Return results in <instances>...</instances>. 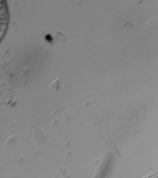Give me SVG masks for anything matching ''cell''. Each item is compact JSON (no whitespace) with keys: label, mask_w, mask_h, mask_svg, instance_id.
Instances as JSON below:
<instances>
[{"label":"cell","mask_w":158,"mask_h":178,"mask_svg":"<svg viewBox=\"0 0 158 178\" xmlns=\"http://www.w3.org/2000/svg\"><path fill=\"white\" fill-rule=\"evenodd\" d=\"M34 137L38 142L42 143L45 141L46 136L44 134L42 128L40 127H36L34 130Z\"/></svg>","instance_id":"6da1fadb"},{"label":"cell","mask_w":158,"mask_h":178,"mask_svg":"<svg viewBox=\"0 0 158 178\" xmlns=\"http://www.w3.org/2000/svg\"><path fill=\"white\" fill-rule=\"evenodd\" d=\"M54 38L57 40L59 41H66V36L64 33L60 31H56L54 33Z\"/></svg>","instance_id":"7a4b0ae2"},{"label":"cell","mask_w":158,"mask_h":178,"mask_svg":"<svg viewBox=\"0 0 158 178\" xmlns=\"http://www.w3.org/2000/svg\"><path fill=\"white\" fill-rule=\"evenodd\" d=\"M50 86L52 87V88L54 89V90H59V77H58L57 79L54 80V81L50 83Z\"/></svg>","instance_id":"3957f363"},{"label":"cell","mask_w":158,"mask_h":178,"mask_svg":"<svg viewBox=\"0 0 158 178\" xmlns=\"http://www.w3.org/2000/svg\"><path fill=\"white\" fill-rule=\"evenodd\" d=\"M16 138H17V136H16V135H13V136H10L7 139L6 143L8 145L13 144L16 141Z\"/></svg>","instance_id":"277c9868"},{"label":"cell","mask_w":158,"mask_h":178,"mask_svg":"<svg viewBox=\"0 0 158 178\" xmlns=\"http://www.w3.org/2000/svg\"><path fill=\"white\" fill-rule=\"evenodd\" d=\"M45 38L46 39V40L49 41V42H52V41H53L52 37L50 34H47L46 35Z\"/></svg>","instance_id":"5b68a950"},{"label":"cell","mask_w":158,"mask_h":178,"mask_svg":"<svg viewBox=\"0 0 158 178\" xmlns=\"http://www.w3.org/2000/svg\"><path fill=\"white\" fill-rule=\"evenodd\" d=\"M24 158L23 156H20L19 158L18 159L17 162L19 163V164H22L24 163Z\"/></svg>","instance_id":"8992f818"},{"label":"cell","mask_w":158,"mask_h":178,"mask_svg":"<svg viewBox=\"0 0 158 178\" xmlns=\"http://www.w3.org/2000/svg\"><path fill=\"white\" fill-rule=\"evenodd\" d=\"M59 122V119L58 118H55L54 119V120H53V121L52 122V125H54L56 124V123H58Z\"/></svg>","instance_id":"52a82bcc"},{"label":"cell","mask_w":158,"mask_h":178,"mask_svg":"<svg viewBox=\"0 0 158 178\" xmlns=\"http://www.w3.org/2000/svg\"><path fill=\"white\" fill-rule=\"evenodd\" d=\"M63 115H64V117H65V119L68 120V121H69V119H70V117H69V116L67 115V113H66V112L64 113Z\"/></svg>","instance_id":"ba28073f"},{"label":"cell","mask_w":158,"mask_h":178,"mask_svg":"<svg viewBox=\"0 0 158 178\" xmlns=\"http://www.w3.org/2000/svg\"><path fill=\"white\" fill-rule=\"evenodd\" d=\"M70 141H69L68 140H67L66 141V142H65V144H64V146H68L69 144H70Z\"/></svg>","instance_id":"9c48e42d"}]
</instances>
